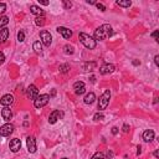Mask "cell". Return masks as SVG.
Wrapping results in <instances>:
<instances>
[{
  "label": "cell",
  "instance_id": "cell-1",
  "mask_svg": "<svg viewBox=\"0 0 159 159\" xmlns=\"http://www.w3.org/2000/svg\"><path fill=\"white\" fill-rule=\"evenodd\" d=\"M113 35V29L110 24H103L100 28H97L94 30V40H104L107 38H111Z\"/></svg>",
  "mask_w": 159,
  "mask_h": 159
},
{
  "label": "cell",
  "instance_id": "cell-2",
  "mask_svg": "<svg viewBox=\"0 0 159 159\" xmlns=\"http://www.w3.org/2000/svg\"><path fill=\"white\" fill-rule=\"evenodd\" d=\"M79 39H80V41L82 42V45H83L84 47H87V49L93 50L94 47H96V40H94L92 36H90L88 34H86V32H80V34H79Z\"/></svg>",
  "mask_w": 159,
  "mask_h": 159
},
{
  "label": "cell",
  "instance_id": "cell-3",
  "mask_svg": "<svg viewBox=\"0 0 159 159\" xmlns=\"http://www.w3.org/2000/svg\"><path fill=\"white\" fill-rule=\"evenodd\" d=\"M110 98H111V92H110V90H106L98 100V110L100 111L106 110L108 103H110Z\"/></svg>",
  "mask_w": 159,
  "mask_h": 159
},
{
  "label": "cell",
  "instance_id": "cell-4",
  "mask_svg": "<svg viewBox=\"0 0 159 159\" xmlns=\"http://www.w3.org/2000/svg\"><path fill=\"white\" fill-rule=\"evenodd\" d=\"M49 101H50V96H49V94H46V93L39 94V96L34 100V106H35L36 108H41L44 106H46V104L49 103Z\"/></svg>",
  "mask_w": 159,
  "mask_h": 159
},
{
  "label": "cell",
  "instance_id": "cell-5",
  "mask_svg": "<svg viewBox=\"0 0 159 159\" xmlns=\"http://www.w3.org/2000/svg\"><path fill=\"white\" fill-rule=\"evenodd\" d=\"M40 39H41V44H44L45 46H50L52 42L51 34L49 31H46V30H42V31L40 32Z\"/></svg>",
  "mask_w": 159,
  "mask_h": 159
},
{
  "label": "cell",
  "instance_id": "cell-6",
  "mask_svg": "<svg viewBox=\"0 0 159 159\" xmlns=\"http://www.w3.org/2000/svg\"><path fill=\"white\" fill-rule=\"evenodd\" d=\"M13 132H14V126L10 123H6L4 126L0 127V136L1 137H8L13 133Z\"/></svg>",
  "mask_w": 159,
  "mask_h": 159
},
{
  "label": "cell",
  "instance_id": "cell-7",
  "mask_svg": "<svg viewBox=\"0 0 159 159\" xmlns=\"http://www.w3.org/2000/svg\"><path fill=\"white\" fill-rule=\"evenodd\" d=\"M9 148L13 153H18V152L21 149V142H20V139H18V138L11 139L9 143Z\"/></svg>",
  "mask_w": 159,
  "mask_h": 159
},
{
  "label": "cell",
  "instance_id": "cell-8",
  "mask_svg": "<svg viewBox=\"0 0 159 159\" xmlns=\"http://www.w3.org/2000/svg\"><path fill=\"white\" fill-rule=\"evenodd\" d=\"M62 117H63L62 111H53V112H51V114H50V117H49V123L55 124L56 122L59 119H61Z\"/></svg>",
  "mask_w": 159,
  "mask_h": 159
},
{
  "label": "cell",
  "instance_id": "cell-9",
  "mask_svg": "<svg viewBox=\"0 0 159 159\" xmlns=\"http://www.w3.org/2000/svg\"><path fill=\"white\" fill-rule=\"evenodd\" d=\"M26 94H28V97L30 100H35L36 97L39 96L38 87H36L35 84H30V86L28 87V91H26Z\"/></svg>",
  "mask_w": 159,
  "mask_h": 159
},
{
  "label": "cell",
  "instance_id": "cell-10",
  "mask_svg": "<svg viewBox=\"0 0 159 159\" xmlns=\"http://www.w3.org/2000/svg\"><path fill=\"white\" fill-rule=\"evenodd\" d=\"M73 90H75V93L80 96V94L84 93L86 86H84V83L82 82V81H77V82H75V84H73Z\"/></svg>",
  "mask_w": 159,
  "mask_h": 159
},
{
  "label": "cell",
  "instance_id": "cell-11",
  "mask_svg": "<svg viewBox=\"0 0 159 159\" xmlns=\"http://www.w3.org/2000/svg\"><path fill=\"white\" fill-rule=\"evenodd\" d=\"M26 145H28V150L30 153H35L36 152V141L34 137L26 138Z\"/></svg>",
  "mask_w": 159,
  "mask_h": 159
},
{
  "label": "cell",
  "instance_id": "cell-12",
  "mask_svg": "<svg viewBox=\"0 0 159 159\" xmlns=\"http://www.w3.org/2000/svg\"><path fill=\"white\" fill-rule=\"evenodd\" d=\"M114 71V66L112 63H104V65L101 66L100 69V72L102 73V75H107V73H112Z\"/></svg>",
  "mask_w": 159,
  "mask_h": 159
},
{
  "label": "cell",
  "instance_id": "cell-13",
  "mask_svg": "<svg viewBox=\"0 0 159 159\" xmlns=\"http://www.w3.org/2000/svg\"><path fill=\"white\" fill-rule=\"evenodd\" d=\"M13 102H14V97H13L11 94H4V96L1 97V100H0V103H1L4 107L10 106Z\"/></svg>",
  "mask_w": 159,
  "mask_h": 159
},
{
  "label": "cell",
  "instance_id": "cell-14",
  "mask_svg": "<svg viewBox=\"0 0 159 159\" xmlns=\"http://www.w3.org/2000/svg\"><path fill=\"white\" fill-rule=\"evenodd\" d=\"M57 32L61 34L65 39H70L71 36H72V31L67 28H63V26H59V28H57Z\"/></svg>",
  "mask_w": 159,
  "mask_h": 159
},
{
  "label": "cell",
  "instance_id": "cell-15",
  "mask_svg": "<svg viewBox=\"0 0 159 159\" xmlns=\"http://www.w3.org/2000/svg\"><path fill=\"white\" fill-rule=\"evenodd\" d=\"M30 10H31V13L34 15H36L38 18H40V16H44V14H45V11L40 8V6L38 5H31L30 6Z\"/></svg>",
  "mask_w": 159,
  "mask_h": 159
},
{
  "label": "cell",
  "instance_id": "cell-16",
  "mask_svg": "<svg viewBox=\"0 0 159 159\" xmlns=\"http://www.w3.org/2000/svg\"><path fill=\"white\" fill-rule=\"evenodd\" d=\"M154 132L152 131V129H147V131H144L143 132V139L144 142H152L154 139Z\"/></svg>",
  "mask_w": 159,
  "mask_h": 159
},
{
  "label": "cell",
  "instance_id": "cell-17",
  "mask_svg": "<svg viewBox=\"0 0 159 159\" xmlns=\"http://www.w3.org/2000/svg\"><path fill=\"white\" fill-rule=\"evenodd\" d=\"M1 116H3V118H4L5 121H10V119H11V117H13L11 110H10L9 107H4L1 110Z\"/></svg>",
  "mask_w": 159,
  "mask_h": 159
},
{
  "label": "cell",
  "instance_id": "cell-18",
  "mask_svg": "<svg viewBox=\"0 0 159 159\" xmlns=\"http://www.w3.org/2000/svg\"><path fill=\"white\" fill-rule=\"evenodd\" d=\"M9 38V29H1L0 30V44H3V42H5L6 40H8Z\"/></svg>",
  "mask_w": 159,
  "mask_h": 159
},
{
  "label": "cell",
  "instance_id": "cell-19",
  "mask_svg": "<svg viewBox=\"0 0 159 159\" xmlns=\"http://www.w3.org/2000/svg\"><path fill=\"white\" fill-rule=\"evenodd\" d=\"M94 100H96V94H94L93 92H90L86 94V97H84V103L86 104H92L94 102Z\"/></svg>",
  "mask_w": 159,
  "mask_h": 159
},
{
  "label": "cell",
  "instance_id": "cell-20",
  "mask_svg": "<svg viewBox=\"0 0 159 159\" xmlns=\"http://www.w3.org/2000/svg\"><path fill=\"white\" fill-rule=\"evenodd\" d=\"M117 5L123 6V8H129V6L132 5V1H131V0H118Z\"/></svg>",
  "mask_w": 159,
  "mask_h": 159
},
{
  "label": "cell",
  "instance_id": "cell-21",
  "mask_svg": "<svg viewBox=\"0 0 159 159\" xmlns=\"http://www.w3.org/2000/svg\"><path fill=\"white\" fill-rule=\"evenodd\" d=\"M32 47H34V50H35V52H38V53H40L42 51V44H41V41H35V42H34V45H32Z\"/></svg>",
  "mask_w": 159,
  "mask_h": 159
},
{
  "label": "cell",
  "instance_id": "cell-22",
  "mask_svg": "<svg viewBox=\"0 0 159 159\" xmlns=\"http://www.w3.org/2000/svg\"><path fill=\"white\" fill-rule=\"evenodd\" d=\"M8 22H9L8 16H1L0 18V29H4V26L8 25Z\"/></svg>",
  "mask_w": 159,
  "mask_h": 159
},
{
  "label": "cell",
  "instance_id": "cell-23",
  "mask_svg": "<svg viewBox=\"0 0 159 159\" xmlns=\"http://www.w3.org/2000/svg\"><path fill=\"white\" fill-rule=\"evenodd\" d=\"M59 70H60V72H61V73H67V72H69V70H70V65H67V63L60 65Z\"/></svg>",
  "mask_w": 159,
  "mask_h": 159
},
{
  "label": "cell",
  "instance_id": "cell-24",
  "mask_svg": "<svg viewBox=\"0 0 159 159\" xmlns=\"http://www.w3.org/2000/svg\"><path fill=\"white\" fill-rule=\"evenodd\" d=\"M63 50H65V53H67V55H72L73 53V47L71 45H65Z\"/></svg>",
  "mask_w": 159,
  "mask_h": 159
},
{
  "label": "cell",
  "instance_id": "cell-25",
  "mask_svg": "<svg viewBox=\"0 0 159 159\" xmlns=\"http://www.w3.org/2000/svg\"><path fill=\"white\" fill-rule=\"evenodd\" d=\"M35 24H36L38 26H44V25H45V19H44L42 16H40V18H36Z\"/></svg>",
  "mask_w": 159,
  "mask_h": 159
},
{
  "label": "cell",
  "instance_id": "cell-26",
  "mask_svg": "<svg viewBox=\"0 0 159 159\" xmlns=\"http://www.w3.org/2000/svg\"><path fill=\"white\" fill-rule=\"evenodd\" d=\"M91 159H104V154L101 153V152H97V153H94L92 155V158Z\"/></svg>",
  "mask_w": 159,
  "mask_h": 159
},
{
  "label": "cell",
  "instance_id": "cell-27",
  "mask_svg": "<svg viewBox=\"0 0 159 159\" xmlns=\"http://www.w3.org/2000/svg\"><path fill=\"white\" fill-rule=\"evenodd\" d=\"M62 4H63V8H65V9H71V8H72V3L69 1V0H63Z\"/></svg>",
  "mask_w": 159,
  "mask_h": 159
},
{
  "label": "cell",
  "instance_id": "cell-28",
  "mask_svg": "<svg viewBox=\"0 0 159 159\" xmlns=\"http://www.w3.org/2000/svg\"><path fill=\"white\" fill-rule=\"evenodd\" d=\"M18 40H19V42H22L24 40H25V34H24L22 31L18 32Z\"/></svg>",
  "mask_w": 159,
  "mask_h": 159
},
{
  "label": "cell",
  "instance_id": "cell-29",
  "mask_svg": "<svg viewBox=\"0 0 159 159\" xmlns=\"http://www.w3.org/2000/svg\"><path fill=\"white\" fill-rule=\"evenodd\" d=\"M103 118H104V116H103L102 113H96L93 116V119L94 121H101V119H103Z\"/></svg>",
  "mask_w": 159,
  "mask_h": 159
},
{
  "label": "cell",
  "instance_id": "cell-30",
  "mask_svg": "<svg viewBox=\"0 0 159 159\" xmlns=\"http://www.w3.org/2000/svg\"><path fill=\"white\" fill-rule=\"evenodd\" d=\"M92 67H94V63H86V65H83V70L84 71H90Z\"/></svg>",
  "mask_w": 159,
  "mask_h": 159
},
{
  "label": "cell",
  "instance_id": "cell-31",
  "mask_svg": "<svg viewBox=\"0 0 159 159\" xmlns=\"http://www.w3.org/2000/svg\"><path fill=\"white\" fill-rule=\"evenodd\" d=\"M96 6L101 10V11H106V6H104L103 4H101V3H96Z\"/></svg>",
  "mask_w": 159,
  "mask_h": 159
},
{
  "label": "cell",
  "instance_id": "cell-32",
  "mask_svg": "<svg viewBox=\"0 0 159 159\" xmlns=\"http://www.w3.org/2000/svg\"><path fill=\"white\" fill-rule=\"evenodd\" d=\"M6 10V5L4 4V3H0V14H3Z\"/></svg>",
  "mask_w": 159,
  "mask_h": 159
},
{
  "label": "cell",
  "instance_id": "cell-33",
  "mask_svg": "<svg viewBox=\"0 0 159 159\" xmlns=\"http://www.w3.org/2000/svg\"><path fill=\"white\" fill-rule=\"evenodd\" d=\"M4 61H5V56H4V53L0 51V65H3V63H4Z\"/></svg>",
  "mask_w": 159,
  "mask_h": 159
},
{
  "label": "cell",
  "instance_id": "cell-34",
  "mask_svg": "<svg viewBox=\"0 0 159 159\" xmlns=\"http://www.w3.org/2000/svg\"><path fill=\"white\" fill-rule=\"evenodd\" d=\"M122 129H123V132H124V133H128V132H129V126H128V124H124Z\"/></svg>",
  "mask_w": 159,
  "mask_h": 159
},
{
  "label": "cell",
  "instance_id": "cell-35",
  "mask_svg": "<svg viewBox=\"0 0 159 159\" xmlns=\"http://www.w3.org/2000/svg\"><path fill=\"white\" fill-rule=\"evenodd\" d=\"M39 3H40L41 5H45V6L50 4V1H47V0H39Z\"/></svg>",
  "mask_w": 159,
  "mask_h": 159
},
{
  "label": "cell",
  "instance_id": "cell-36",
  "mask_svg": "<svg viewBox=\"0 0 159 159\" xmlns=\"http://www.w3.org/2000/svg\"><path fill=\"white\" fill-rule=\"evenodd\" d=\"M154 63H155L157 66H159V55H157V56L154 57Z\"/></svg>",
  "mask_w": 159,
  "mask_h": 159
},
{
  "label": "cell",
  "instance_id": "cell-37",
  "mask_svg": "<svg viewBox=\"0 0 159 159\" xmlns=\"http://www.w3.org/2000/svg\"><path fill=\"white\" fill-rule=\"evenodd\" d=\"M152 36L155 39V41H158V31H154L153 34H152Z\"/></svg>",
  "mask_w": 159,
  "mask_h": 159
},
{
  "label": "cell",
  "instance_id": "cell-38",
  "mask_svg": "<svg viewBox=\"0 0 159 159\" xmlns=\"http://www.w3.org/2000/svg\"><path fill=\"white\" fill-rule=\"evenodd\" d=\"M112 133H113V134H117V133H118V128H117V127H113V128H112Z\"/></svg>",
  "mask_w": 159,
  "mask_h": 159
},
{
  "label": "cell",
  "instance_id": "cell-39",
  "mask_svg": "<svg viewBox=\"0 0 159 159\" xmlns=\"http://www.w3.org/2000/svg\"><path fill=\"white\" fill-rule=\"evenodd\" d=\"M139 63H141V62H139V61H138V60H134V61H133V65H134V66L139 65Z\"/></svg>",
  "mask_w": 159,
  "mask_h": 159
},
{
  "label": "cell",
  "instance_id": "cell-40",
  "mask_svg": "<svg viewBox=\"0 0 159 159\" xmlns=\"http://www.w3.org/2000/svg\"><path fill=\"white\" fill-rule=\"evenodd\" d=\"M154 157L155 158H159V150H155L154 152Z\"/></svg>",
  "mask_w": 159,
  "mask_h": 159
},
{
  "label": "cell",
  "instance_id": "cell-41",
  "mask_svg": "<svg viewBox=\"0 0 159 159\" xmlns=\"http://www.w3.org/2000/svg\"><path fill=\"white\" fill-rule=\"evenodd\" d=\"M137 149H138V150H137V155H139V154H141V152H142V150H141L142 148L139 147V145H138V148H137Z\"/></svg>",
  "mask_w": 159,
  "mask_h": 159
},
{
  "label": "cell",
  "instance_id": "cell-42",
  "mask_svg": "<svg viewBox=\"0 0 159 159\" xmlns=\"http://www.w3.org/2000/svg\"><path fill=\"white\" fill-rule=\"evenodd\" d=\"M87 3L88 4H96V1H93V0H87Z\"/></svg>",
  "mask_w": 159,
  "mask_h": 159
},
{
  "label": "cell",
  "instance_id": "cell-43",
  "mask_svg": "<svg viewBox=\"0 0 159 159\" xmlns=\"http://www.w3.org/2000/svg\"><path fill=\"white\" fill-rule=\"evenodd\" d=\"M107 155H108V158H112V157H113V153H112V152H111V153L108 152V154H107Z\"/></svg>",
  "mask_w": 159,
  "mask_h": 159
},
{
  "label": "cell",
  "instance_id": "cell-44",
  "mask_svg": "<svg viewBox=\"0 0 159 159\" xmlns=\"http://www.w3.org/2000/svg\"><path fill=\"white\" fill-rule=\"evenodd\" d=\"M94 81H96V79H94V76H92L91 77V82H94Z\"/></svg>",
  "mask_w": 159,
  "mask_h": 159
},
{
  "label": "cell",
  "instance_id": "cell-45",
  "mask_svg": "<svg viewBox=\"0 0 159 159\" xmlns=\"http://www.w3.org/2000/svg\"><path fill=\"white\" fill-rule=\"evenodd\" d=\"M62 159H67V158H62Z\"/></svg>",
  "mask_w": 159,
  "mask_h": 159
}]
</instances>
